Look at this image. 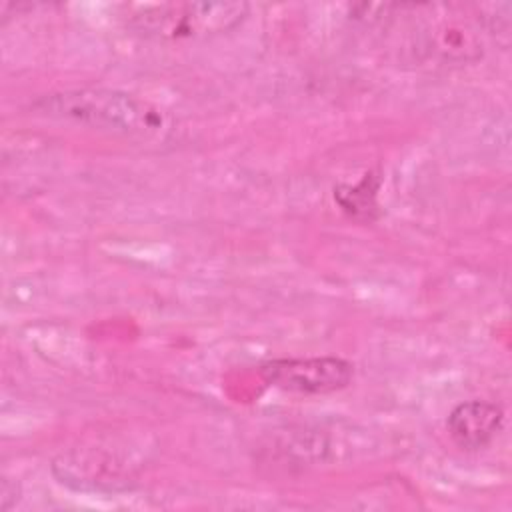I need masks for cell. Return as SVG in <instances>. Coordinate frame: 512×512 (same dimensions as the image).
<instances>
[{
	"mask_svg": "<svg viewBox=\"0 0 512 512\" xmlns=\"http://www.w3.org/2000/svg\"><path fill=\"white\" fill-rule=\"evenodd\" d=\"M266 384L296 394H330L350 384L354 366L336 356L278 358L260 366Z\"/></svg>",
	"mask_w": 512,
	"mask_h": 512,
	"instance_id": "cell-3",
	"label": "cell"
},
{
	"mask_svg": "<svg viewBox=\"0 0 512 512\" xmlns=\"http://www.w3.org/2000/svg\"><path fill=\"white\" fill-rule=\"evenodd\" d=\"M378 176H374L372 172H368L364 176V180L350 188V186H338L334 188V198L338 200V204L352 216H360V212H364L368 216L370 210L376 208V190H378Z\"/></svg>",
	"mask_w": 512,
	"mask_h": 512,
	"instance_id": "cell-5",
	"label": "cell"
},
{
	"mask_svg": "<svg viewBox=\"0 0 512 512\" xmlns=\"http://www.w3.org/2000/svg\"><path fill=\"white\" fill-rule=\"evenodd\" d=\"M504 412L494 402L470 400L458 404L446 420L450 438L462 450H480L488 446L502 430Z\"/></svg>",
	"mask_w": 512,
	"mask_h": 512,
	"instance_id": "cell-4",
	"label": "cell"
},
{
	"mask_svg": "<svg viewBox=\"0 0 512 512\" xmlns=\"http://www.w3.org/2000/svg\"><path fill=\"white\" fill-rule=\"evenodd\" d=\"M248 14L246 2H160L130 6L128 26L158 40H198L236 28Z\"/></svg>",
	"mask_w": 512,
	"mask_h": 512,
	"instance_id": "cell-2",
	"label": "cell"
},
{
	"mask_svg": "<svg viewBox=\"0 0 512 512\" xmlns=\"http://www.w3.org/2000/svg\"><path fill=\"white\" fill-rule=\"evenodd\" d=\"M36 108L52 118L110 130L130 138L152 140L164 138L170 132V118L166 112L118 90H68L42 98Z\"/></svg>",
	"mask_w": 512,
	"mask_h": 512,
	"instance_id": "cell-1",
	"label": "cell"
}]
</instances>
